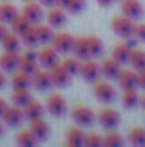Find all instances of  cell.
<instances>
[{
	"label": "cell",
	"instance_id": "obj_28",
	"mask_svg": "<svg viewBox=\"0 0 145 147\" xmlns=\"http://www.w3.org/2000/svg\"><path fill=\"white\" fill-rule=\"evenodd\" d=\"M87 47H89V57H100L104 51V43L98 36H87Z\"/></svg>",
	"mask_w": 145,
	"mask_h": 147
},
{
	"label": "cell",
	"instance_id": "obj_36",
	"mask_svg": "<svg viewBox=\"0 0 145 147\" xmlns=\"http://www.w3.org/2000/svg\"><path fill=\"white\" fill-rule=\"evenodd\" d=\"M128 140H130V143H136V145H145V130L141 128V126L130 128V132H128Z\"/></svg>",
	"mask_w": 145,
	"mask_h": 147
},
{
	"label": "cell",
	"instance_id": "obj_24",
	"mask_svg": "<svg viewBox=\"0 0 145 147\" xmlns=\"http://www.w3.org/2000/svg\"><path fill=\"white\" fill-rule=\"evenodd\" d=\"M66 142H68V145H72V147L83 145V142H85V132L81 130V126L77 125V126H74V128H70L68 134H66Z\"/></svg>",
	"mask_w": 145,
	"mask_h": 147
},
{
	"label": "cell",
	"instance_id": "obj_35",
	"mask_svg": "<svg viewBox=\"0 0 145 147\" xmlns=\"http://www.w3.org/2000/svg\"><path fill=\"white\" fill-rule=\"evenodd\" d=\"M123 143V138H121L119 132H115L113 128L107 130V134L104 136V145L106 147H119Z\"/></svg>",
	"mask_w": 145,
	"mask_h": 147
},
{
	"label": "cell",
	"instance_id": "obj_25",
	"mask_svg": "<svg viewBox=\"0 0 145 147\" xmlns=\"http://www.w3.org/2000/svg\"><path fill=\"white\" fill-rule=\"evenodd\" d=\"M11 87L13 89H28L30 87V76L21 70L11 72Z\"/></svg>",
	"mask_w": 145,
	"mask_h": 147
},
{
	"label": "cell",
	"instance_id": "obj_41",
	"mask_svg": "<svg viewBox=\"0 0 145 147\" xmlns=\"http://www.w3.org/2000/svg\"><path fill=\"white\" fill-rule=\"evenodd\" d=\"M136 78H138V87L145 89V68L136 70Z\"/></svg>",
	"mask_w": 145,
	"mask_h": 147
},
{
	"label": "cell",
	"instance_id": "obj_17",
	"mask_svg": "<svg viewBox=\"0 0 145 147\" xmlns=\"http://www.w3.org/2000/svg\"><path fill=\"white\" fill-rule=\"evenodd\" d=\"M121 9L130 19H140L143 15V6H141L140 0H123L121 2Z\"/></svg>",
	"mask_w": 145,
	"mask_h": 147
},
{
	"label": "cell",
	"instance_id": "obj_11",
	"mask_svg": "<svg viewBox=\"0 0 145 147\" xmlns=\"http://www.w3.org/2000/svg\"><path fill=\"white\" fill-rule=\"evenodd\" d=\"M72 43H74V38L68 34V32H57V34H53V38H51V45L59 53L72 51Z\"/></svg>",
	"mask_w": 145,
	"mask_h": 147
},
{
	"label": "cell",
	"instance_id": "obj_43",
	"mask_svg": "<svg viewBox=\"0 0 145 147\" xmlns=\"http://www.w3.org/2000/svg\"><path fill=\"white\" fill-rule=\"evenodd\" d=\"M6 32H8V28H6V23H2V21H0V40L4 38V34H6Z\"/></svg>",
	"mask_w": 145,
	"mask_h": 147
},
{
	"label": "cell",
	"instance_id": "obj_12",
	"mask_svg": "<svg viewBox=\"0 0 145 147\" xmlns=\"http://www.w3.org/2000/svg\"><path fill=\"white\" fill-rule=\"evenodd\" d=\"M59 51H57L55 47H42L38 53H36V57H38V64H42L43 68H51L53 64H57L59 62Z\"/></svg>",
	"mask_w": 145,
	"mask_h": 147
},
{
	"label": "cell",
	"instance_id": "obj_30",
	"mask_svg": "<svg viewBox=\"0 0 145 147\" xmlns=\"http://www.w3.org/2000/svg\"><path fill=\"white\" fill-rule=\"evenodd\" d=\"M15 140H17V143L23 145V147H32V145H36V142H38V138L34 136L32 130H19L17 136H15Z\"/></svg>",
	"mask_w": 145,
	"mask_h": 147
},
{
	"label": "cell",
	"instance_id": "obj_1",
	"mask_svg": "<svg viewBox=\"0 0 145 147\" xmlns=\"http://www.w3.org/2000/svg\"><path fill=\"white\" fill-rule=\"evenodd\" d=\"M94 96L104 102V104H109L115 100V87L111 85L109 81H104V79H96L94 81Z\"/></svg>",
	"mask_w": 145,
	"mask_h": 147
},
{
	"label": "cell",
	"instance_id": "obj_13",
	"mask_svg": "<svg viewBox=\"0 0 145 147\" xmlns=\"http://www.w3.org/2000/svg\"><path fill=\"white\" fill-rule=\"evenodd\" d=\"M119 72H121V62H117L113 57L102 59V62H100V74L106 79H117Z\"/></svg>",
	"mask_w": 145,
	"mask_h": 147
},
{
	"label": "cell",
	"instance_id": "obj_6",
	"mask_svg": "<svg viewBox=\"0 0 145 147\" xmlns=\"http://www.w3.org/2000/svg\"><path fill=\"white\" fill-rule=\"evenodd\" d=\"M72 117L79 126H90L94 123V119H96L94 111L90 108H87V106H77V108H74Z\"/></svg>",
	"mask_w": 145,
	"mask_h": 147
},
{
	"label": "cell",
	"instance_id": "obj_20",
	"mask_svg": "<svg viewBox=\"0 0 145 147\" xmlns=\"http://www.w3.org/2000/svg\"><path fill=\"white\" fill-rule=\"evenodd\" d=\"M30 130L34 132V136L38 140H45L49 136V125L47 121H43V117H36L30 121Z\"/></svg>",
	"mask_w": 145,
	"mask_h": 147
},
{
	"label": "cell",
	"instance_id": "obj_4",
	"mask_svg": "<svg viewBox=\"0 0 145 147\" xmlns=\"http://www.w3.org/2000/svg\"><path fill=\"white\" fill-rule=\"evenodd\" d=\"M30 85L38 89V91H49V87L53 85L51 81V74H49V68L47 70H36L32 76H30Z\"/></svg>",
	"mask_w": 145,
	"mask_h": 147
},
{
	"label": "cell",
	"instance_id": "obj_18",
	"mask_svg": "<svg viewBox=\"0 0 145 147\" xmlns=\"http://www.w3.org/2000/svg\"><path fill=\"white\" fill-rule=\"evenodd\" d=\"M0 43H2V47H4V51H19V47H21V36L17 34V32H6L4 38L0 40Z\"/></svg>",
	"mask_w": 145,
	"mask_h": 147
},
{
	"label": "cell",
	"instance_id": "obj_26",
	"mask_svg": "<svg viewBox=\"0 0 145 147\" xmlns=\"http://www.w3.org/2000/svg\"><path fill=\"white\" fill-rule=\"evenodd\" d=\"M36 36H38V43L42 42V43H47V42H51V38H53V26L47 23V25H43V23H36Z\"/></svg>",
	"mask_w": 145,
	"mask_h": 147
},
{
	"label": "cell",
	"instance_id": "obj_27",
	"mask_svg": "<svg viewBox=\"0 0 145 147\" xmlns=\"http://www.w3.org/2000/svg\"><path fill=\"white\" fill-rule=\"evenodd\" d=\"M17 6L11 4V2H4L0 4V21L2 23H11V19L17 15Z\"/></svg>",
	"mask_w": 145,
	"mask_h": 147
},
{
	"label": "cell",
	"instance_id": "obj_10",
	"mask_svg": "<svg viewBox=\"0 0 145 147\" xmlns=\"http://www.w3.org/2000/svg\"><path fill=\"white\" fill-rule=\"evenodd\" d=\"M49 74H51L53 85H57V87H66L70 83V74H68V70L64 68L60 62L53 64L51 68H49Z\"/></svg>",
	"mask_w": 145,
	"mask_h": 147
},
{
	"label": "cell",
	"instance_id": "obj_14",
	"mask_svg": "<svg viewBox=\"0 0 145 147\" xmlns=\"http://www.w3.org/2000/svg\"><path fill=\"white\" fill-rule=\"evenodd\" d=\"M19 59H21V55L17 51H4L0 55V68L4 70L6 74L15 72L19 68Z\"/></svg>",
	"mask_w": 145,
	"mask_h": 147
},
{
	"label": "cell",
	"instance_id": "obj_15",
	"mask_svg": "<svg viewBox=\"0 0 145 147\" xmlns=\"http://www.w3.org/2000/svg\"><path fill=\"white\" fill-rule=\"evenodd\" d=\"M23 15H25L26 19H28L32 25H36V23L42 21L43 17V11H42V4L40 2H25V6H23Z\"/></svg>",
	"mask_w": 145,
	"mask_h": 147
},
{
	"label": "cell",
	"instance_id": "obj_32",
	"mask_svg": "<svg viewBox=\"0 0 145 147\" xmlns=\"http://www.w3.org/2000/svg\"><path fill=\"white\" fill-rule=\"evenodd\" d=\"M128 62L132 64L134 70L145 68V51L143 49H132V51H130V57H128Z\"/></svg>",
	"mask_w": 145,
	"mask_h": 147
},
{
	"label": "cell",
	"instance_id": "obj_8",
	"mask_svg": "<svg viewBox=\"0 0 145 147\" xmlns=\"http://www.w3.org/2000/svg\"><path fill=\"white\" fill-rule=\"evenodd\" d=\"M23 119H25V115H23V108L21 106H8V108L4 109V113H2V121L6 123L8 126H17L23 123Z\"/></svg>",
	"mask_w": 145,
	"mask_h": 147
},
{
	"label": "cell",
	"instance_id": "obj_2",
	"mask_svg": "<svg viewBox=\"0 0 145 147\" xmlns=\"http://www.w3.org/2000/svg\"><path fill=\"white\" fill-rule=\"evenodd\" d=\"M111 26H113V32L121 38H126V36L132 34L134 30V25H132V19L126 17V15H115V17L111 19Z\"/></svg>",
	"mask_w": 145,
	"mask_h": 147
},
{
	"label": "cell",
	"instance_id": "obj_5",
	"mask_svg": "<svg viewBox=\"0 0 145 147\" xmlns=\"http://www.w3.org/2000/svg\"><path fill=\"white\" fill-rule=\"evenodd\" d=\"M17 70L28 74V76H32V74L38 70V57H36V53L32 51V49H26V51L21 55V59H19V68Z\"/></svg>",
	"mask_w": 145,
	"mask_h": 147
},
{
	"label": "cell",
	"instance_id": "obj_49",
	"mask_svg": "<svg viewBox=\"0 0 145 147\" xmlns=\"http://www.w3.org/2000/svg\"><path fill=\"white\" fill-rule=\"evenodd\" d=\"M140 104H141V106L145 108V96H140Z\"/></svg>",
	"mask_w": 145,
	"mask_h": 147
},
{
	"label": "cell",
	"instance_id": "obj_45",
	"mask_svg": "<svg viewBox=\"0 0 145 147\" xmlns=\"http://www.w3.org/2000/svg\"><path fill=\"white\" fill-rule=\"evenodd\" d=\"M42 6H55L57 4V0H38Z\"/></svg>",
	"mask_w": 145,
	"mask_h": 147
},
{
	"label": "cell",
	"instance_id": "obj_42",
	"mask_svg": "<svg viewBox=\"0 0 145 147\" xmlns=\"http://www.w3.org/2000/svg\"><path fill=\"white\" fill-rule=\"evenodd\" d=\"M4 85H6V72L0 68V89H2Z\"/></svg>",
	"mask_w": 145,
	"mask_h": 147
},
{
	"label": "cell",
	"instance_id": "obj_39",
	"mask_svg": "<svg viewBox=\"0 0 145 147\" xmlns=\"http://www.w3.org/2000/svg\"><path fill=\"white\" fill-rule=\"evenodd\" d=\"M85 9V0H68L66 2V11L72 13H79Z\"/></svg>",
	"mask_w": 145,
	"mask_h": 147
},
{
	"label": "cell",
	"instance_id": "obj_21",
	"mask_svg": "<svg viewBox=\"0 0 145 147\" xmlns=\"http://www.w3.org/2000/svg\"><path fill=\"white\" fill-rule=\"evenodd\" d=\"M130 51H132V49L128 47L124 42H119V43H115V45L111 47V57H113L117 62H121V64H123V62H128Z\"/></svg>",
	"mask_w": 145,
	"mask_h": 147
},
{
	"label": "cell",
	"instance_id": "obj_40",
	"mask_svg": "<svg viewBox=\"0 0 145 147\" xmlns=\"http://www.w3.org/2000/svg\"><path fill=\"white\" fill-rule=\"evenodd\" d=\"M132 34L136 36L140 42H145V25H143V23H136V25H134Z\"/></svg>",
	"mask_w": 145,
	"mask_h": 147
},
{
	"label": "cell",
	"instance_id": "obj_31",
	"mask_svg": "<svg viewBox=\"0 0 145 147\" xmlns=\"http://www.w3.org/2000/svg\"><path fill=\"white\" fill-rule=\"evenodd\" d=\"M60 64L68 70L70 76H76V74H79V70H81V59L76 57V55H74V57H64Z\"/></svg>",
	"mask_w": 145,
	"mask_h": 147
},
{
	"label": "cell",
	"instance_id": "obj_47",
	"mask_svg": "<svg viewBox=\"0 0 145 147\" xmlns=\"http://www.w3.org/2000/svg\"><path fill=\"white\" fill-rule=\"evenodd\" d=\"M96 2H98L100 6H109L111 2H113V0H96Z\"/></svg>",
	"mask_w": 145,
	"mask_h": 147
},
{
	"label": "cell",
	"instance_id": "obj_37",
	"mask_svg": "<svg viewBox=\"0 0 145 147\" xmlns=\"http://www.w3.org/2000/svg\"><path fill=\"white\" fill-rule=\"evenodd\" d=\"M21 42L26 43V45H36L38 43V36H36V26L34 25H30L28 28H26L25 32H21Z\"/></svg>",
	"mask_w": 145,
	"mask_h": 147
},
{
	"label": "cell",
	"instance_id": "obj_3",
	"mask_svg": "<svg viewBox=\"0 0 145 147\" xmlns=\"http://www.w3.org/2000/svg\"><path fill=\"white\" fill-rule=\"evenodd\" d=\"M47 106V111L51 113V115L55 117H62L64 113H66V100H64L62 94H59V92H53V94H49V98H47L45 102Z\"/></svg>",
	"mask_w": 145,
	"mask_h": 147
},
{
	"label": "cell",
	"instance_id": "obj_22",
	"mask_svg": "<svg viewBox=\"0 0 145 147\" xmlns=\"http://www.w3.org/2000/svg\"><path fill=\"white\" fill-rule=\"evenodd\" d=\"M42 113H43L42 104L36 102V100H32V98L23 106V115H25L28 121H32V119H36V117H42Z\"/></svg>",
	"mask_w": 145,
	"mask_h": 147
},
{
	"label": "cell",
	"instance_id": "obj_33",
	"mask_svg": "<svg viewBox=\"0 0 145 147\" xmlns=\"http://www.w3.org/2000/svg\"><path fill=\"white\" fill-rule=\"evenodd\" d=\"M9 25H11V30H13V32L21 34V32H25L26 28H28V26L32 25V23H30L28 19H26L25 15H23V13H17V15H15V17L11 19V23H9Z\"/></svg>",
	"mask_w": 145,
	"mask_h": 147
},
{
	"label": "cell",
	"instance_id": "obj_38",
	"mask_svg": "<svg viewBox=\"0 0 145 147\" xmlns=\"http://www.w3.org/2000/svg\"><path fill=\"white\" fill-rule=\"evenodd\" d=\"M83 145H87V147H100V145H104V138L100 134H96V132H89V134H85Z\"/></svg>",
	"mask_w": 145,
	"mask_h": 147
},
{
	"label": "cell",
	"instance_id": "obj_16",
	"mask_svg": "<svg viewBox=\"0 0 145 147\" xmlns=\"http://www.w3.org/2000/svg\"><path fill=\"white\" fill-rule=\"evenodd\" d=\"M119 113L115 111V109H111V108H104L102 111L98 113V123L104 126V128H115L117 125H119Z\"/></svg>",
	"mask_w": 145,
	"mask_h": 147
},
{
	"label": "cell",
	"instance_id": "obj_29",
	"mask_svg": "<svg viewBox=\"0 0 145 147\" xmlns=\"http://www.w3.org/2000/svg\"><path fill=\"white\" fill-rule=\"evenodd\" d=\"M123 106L124 108H128V109H132V108H136L138 104H140V94H138V91L136 89H124V92H123Z\"/></svg>",
	"mask_w": 145,
	"mask_h": 147
},
{
	"label": "cell",
	"instance_id": "obj_46",
	"mask_svg": "<svg viewBox=\"0 0 145 147\" xmlns=\"http://www.w3.org/2000/svg\"><path fill=\"white\" fill-rule=\"evenodd\" d=\"M4 126H6V123L2 121V117H0V138L4 136Z\"/></svg>",
	"mask_w": 145,
	"mask_h": 147
},
{
	"label": "cell",
	"instance_id": "obj_23",
	"mask_svg": "<svg viewBox=\"0 0 145 147\" xmlns=\"http://www.w3.org/2000/svg\"><path fill=\"white\" fill-rule=\"evenodd\" d=\"M72 51H74V55L79 57L81 61L89 59V47H87V38H83V36H77V38H74Z\"/></svg>",
	"mask_w": 145,
	"mask_h": 147
},
{
	"label": "cell",
	"instance_id": "obj_7",
	"mask_svg": "<svg viewBox=\"0 0 145 147\" xmlns=\"http://www.w3.org/2000/svg\"><path fill=\"white\" fill-rule=\"evenodd\" d=\"M45 17H47V23H49L53 28H60V26L66 25V9L60 8V6H57V4L49 6Z\"/></svg>",
	"mask_w": 145,
	"mask_h": 147
},
{
	"label": "cell",
	"instance_id": "obj_19",
	"mask_svg": "<svg viewBox=\"0 0 145 147\" xmlns=\"http://www.w3.org/2000/svg\"><path fill=\"white\" fill-rule=\"evenodd\" d=\"M117 79H119V85H121L123 91L124 89H136L138 87V78H136V72L134 70H121Z\"/></svg>",
	"mask_w": 145,
	"mask_h": 147
},
{
	"label": "cell",
	"instance_id": "obj_9",
	"mask_svg": "<svg viewBox=\"0 0 145 147\" xmlns=\"http://www.w3.org/2000/svg\"><path fill=\"white\" fill-rule=\"evenodd\" d=\"M79 76H81L85 81H96L100 76V64L98 62H94L90 61V57L89 59H85V61L81 62V70H79Z\"/></svg>",
	"mask_w": 145,
	"mask_h": 147
},
{
	"label": "cell",
	"instance_id": "obj_48",
	"mask_svg": "<svg viewBox=\"0 0 145 147\" xmlns=\"http://www.w3.org/2000/svg\"><path fill=\"white\" fill-rule=\"evenodd\" d=\"M66 2H68V0H57V6H60V8L66 9Z\"/></svg>",
	"mask_w": 145,
	"mask_h": 147
},
{
	"label": "cell",
	"instance_id": "obj_34",
	"mask_svg": "<svg viewBox=\"0 0 145 147\" xmlns=\"http://www.w3.org/2000/svg\"><path fill=\"white\" fill-rule=\"evenodd\" d=\"M28 100H30L28 89H13V92H11V102L15 106H21V108H23Z\"/></svg>",
	"mask_w": 145,
	"mask_h": 147
},
{
	"label": "cell",
	"instance_id": "obj_44",
	"mask_svg": "<svg viewBox=\"0 0 145 147\" xmlns=\"http://www.w3.org/2000/svg\"><path fill=\"white\" fill-rule=\"evenodd\" d=\"M8 108V104H6V100L0 96V117H2V113H4V109Z\"/></svg>",
	"mask_w": 145,
	"mask_h": 147
}]
</instances>
